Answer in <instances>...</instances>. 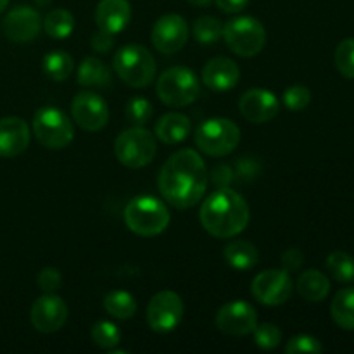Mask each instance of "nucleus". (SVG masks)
<instances>
[{
	"label": "nucleus",
	"instance_id": "nucleus-20",
	"mask_svg": "<svg viewBox=\"0 0 354 354\" xmlns=\"http://www.w3.org/2000/svg\"><path fill=\"white\" fill-rule=\"evenodd\" d=\"M131 6L128 0H100L95 9V23L99 30L118 35L130 24Z\"/></svg>",
	"mask_w": 354,
	"mask_h": 354
},
{
	"label": "nucleus",
	"instance_id": "nucleus-30",
	"mask_svg": "<svg viewBox=\"0 0 354 354\" xmlns=\"http://www.w3.org/2000/svg\"><path fill=\"white\" fill-rule=\"evenodd\" d=\"M192 31L194 38H196L199 44L211 45L223 37V24H221V21L214 16H201L199 19L194 23Z\"/></svg>",
	"mask_w": 354,
	"mask_h": 354
},
{
	"label": "nucleus",
	"instance_id": "nucleus-32",
	"mask_svg": "<svg viewBox=\"0 0 354 354\" xmlns=\"http://www.w3.org/2000/svg\"><path fill=\"white\" fill-rule=\"evenodd\" d=\"M334 62L337 71L344 78L354 80V38H346L337 45L334 54Z\"/></svg>",
	"mask_w": 354,
	"mask_h": 354
},
{
	"label": "nucleus",
	"instance_id": "nucleus-39",
	"mask_svg": "<svg viewBox=\"0 0 354 354\" xmlns=\"http://www.w3.org/2000/svg\"><path fill=\"white\" fill-rule=\"evenodd\" d=\"M304 263V254L299 249H289L282 254V270H286L287 273L297 272V270L303 266Z\"/></svg>",
	"mask_w": 354,
	"mask_h": 354
},
{
	"label": "nucleus",
	"instance_id": "nucleus-9",
	"mask_svg": "<svg viewBox=\"0 0 354 354\" xmlns=\"http://www.w3.org/2000/svg\"><path fill=\"white\" fill-rule=\"evenodd\" d=\"M221 38L234 54L241 57H254L265 48L266 30L256 17L239 16L225 24Z\"/></svg>",
	"mask_w": 354,
	"mask_h": 354
},
{
	"label": "nucleus",
	"instance_id": "nucleus-12",
	"mask_svg": "<svg viewBox=\"0 0 354 354\" xmlns=\"http://www.w3.org/2000/svg\"><path fill=\"white\" fill-rule=\"evenodd\" d=\"M292 287V280L286 270H265L254 277L251 292L265 306H280L290 299Z\"/></svg>",
	"mask_w": 354,
	"mask_h": 354
},
{
	"label": "nucleus",
	"instance_id": "nucleus-11",
	"mask_svg": "<svg viewBox=\"0 0 354 354\" xmlns=\"http://www.w3.org/2000/svg\"><path fill=\"white\" fill-rule=\"evenodd\" d=\"M71 116L82 130L95 133L109 123V106L99 93L85 90L73 99Z\"/></svg>",
	"mask_w": 354,
	"mask_h": 354
},
{
	"label": "nucleus",
	"instance_id": "nucleus-28",
	"mask_svg": "<svg viewBox=\"0 0 354 354\" xmlns=\"http://www.w3.org/2000/svg\"><path fill=\"white\" fill-rule=\"evenodd\" d=\"M75 71V61L64 50L48 52L44 57V73L54 82H64Z\"/></svg>",
	"mask_w": 354,
	"mask_h": 354
},
{
	"label": "nucleus",
	"instance_id": "nucleus-15",
	"mask_svg": "<svg viewBox=\"0 0 354 354\" xmlns=\"http://www.w3.org/2000/svg\"><path fill=\"white\" fill-rule=\"evenodd\" d=\"M31 325L41 334H54L68 320V304L54 292H45L33 303L30 311Z\"/></svg>",
	"mask_w": 354,
	"mask_h": 354
},
{
	"label": "nucleus",
	"instance_id": "nucleus-3",
	"mask_svg": "<svg viewBox=\"0 0 354 354\" xmlns=\"http://www.w3.org/2000/svg\"><path fill=\"white\" fill-rule=\"evenodd\" d=\"M128 230L140 237H156L169 225V211L162 201L152 196H138L124 206Z\"/></svg>",
	"mask_w": 354,
	"mask_h": 354
},
{
	"label": "nucleus",
	"instance_id": "nucleus-38",
	"mask_svg": "<svg viewBox=\"0 0 354 354\" xmlns=\"http://www.w3.org/2000/svg\"><path fill=\"white\" fill-rule=\"evenodd\" d=\"M93 50H97L99 54H107L109 50H113L114 47V35L107 33V31L99 30L92 37V41H90Z\"/></svg>",
	"mask_w": 354,
	"mask_h": 354
},
{
	"label": "nucleus",
	"instance_id": "nucleus-23",
	"mask_svg": "<svg viewBox=\"0 0 354 354\" xmlns=\"http://www.w3.org/2000/svg\"><path fill=\"white\" fill-rule=\"evenodd\" d=\"M296 289L303 299L310 301V303H320L330 292V282L325 273L318 272V270H306L297 279Z\"/></svg>",
	"mask_w": 354,
	"mask_h": 354
},
{
	"label": "nucleus",
	"instance_id": "nucleus-6",
	"mask_svg": "<svg viewBox=\"0 0 354 354\" xmlns=\"http://www.w3.org/2000/svg\"><path fill=\"white\" fill-rule=\"evenodd\" d=\"M201 152L211 158H225L241 144V128L228 118H209L194 135Z\"/></svg>",
	"mask_w": 354,
	"mask_h": 354
},
{
	"label": "nucleus",
	"instance_id": "nucleus-31",
	"mask_svg": "<svg viewBox=\"0 0 354 354\" xmlns=\"http://www.w3.org/2000/svg\"><path fill=\"white\" fill-rule=\"evenodd\" d=\"M92 341L100 349H114L121 342V332L116 324L107 320L97 322L92 327Z\"/></svg>",
	"mask_w": 354,
	"mask_h": 354
},
{
	"label": "nucleus",
	"instance_id": "nucleus-17",
	"mask_svg": "<svg viewBox=\"0 0 354 354\" xmlns=\"http://www.w3.org/2000/svg\"><path fill=\"white\" fill-rule=\"evenodd\" d=\"M241 114L251 123H268L279 114L280 102L275 93L266 88H251L239 100Z\"/></svg>",
	"mask_w": 354,
	"mask_h": 354
},
{
	"label": "nucleus",
	"instance_id": "nucleus-36",
	"mask_svg": "<svg viewBox=\"0 0 354 354\" xmlns=\"http://www.w3.org/2000/svg\"><path fill=\"white\" fill-rule=\"evenodd\" d=\"M324 351V346L318 341L317 337L308 334H299L294 335L292 339H289V342L286 344V353L287 354H301V353H310V354H318Z\"/></svg>",
	"mask_w": 354,
	"mask_h": 354
},
{
	"label": "nucleus",
	"instance_id": "nucleus-37",
	"mask_svg": "<svg viewBox=\"0 0 354 354\" xmlns=\"http://www.w3.org/2000/svg\"><path fill=\"white\" fill-rule=\"evenodd\" d=\"M37 283L44 292H55V290L61 289L62 286V275L57 268H52V266H47V268L41 270L37 277Z\"/></svg>",
	"mask_w": 354,
	"mask_h": 354
},
{
	"label": "nucleus",
	"instance_id": "nucleus-42",
	"mask_svg": "<svg viewBox=\"0 0 354 354\" xmlns=\"http://www.w3.org/2000/svg\"><path fill=\"white\" fill-rule=\"evenodd\" d=\"M7 6H9V0H0V14L7 9Z\"/></svg>",
	"mask_w": 354,
	"mask_h": 354
},
{
	"label": "nucleus",
	"instance_id": "nucleus-19",
	"mask_svg": "<svg viewBox=\"0 0 354 354\" xmlns=\"http://www.w3.org/2000/svg\"><path fill=\"white\" fill-rule=\"evenodd\" d=\"M30 145V128L17 116L0 120V158H17Z\"/></svg>",
	"mask_w": 354,
	"mask_h": 354
},
{
	"label": "nucleus",
	"instance_id": "nucleus-4",
	"mask_svg": "<svg viewBox=\"0 0 354 354\" xmlns=\"http://www.w3.org/2000/svg\"><path fill=\"white\" fill-rule=\"evenodd\" d=\"M113 68L116 75L127 85L133 88H145L156 78L158 64L154 55L147 47L138 44H130L121 47L113 57Z\"/></svg>",
	"mask_w": 354,
	"mask_h": 354
},
{
	"label": "nucleus",
	"instance_id": "nucleus-1",
	"mask_svg": "<svg viewBox=\"0 0 354 354\" xmlns=\"http://www.w3.org/2000/svg\"><path fill=\"white\" fill-rule=\"evenodd\" d=\"M159 192L169 206L189 209L201 203L207 189V169L203 156L194 149H180L162 165Z\"/></svg>",
	"mask_w": 354,
	"mask_h": 354
},
{
	"label": "nucleus",
	"instance_id": "nucleus-22",
	"mask_svg": "<svg viewBox=\"0 0 354 354\" xmlns=\"http://www.w3.org/2000/svg\"><path fill=\"white\" fill-rule=\"evenodd\" d=\"M223 258L234 270L245 272L258 265L259 251L249 241H232L225 245Z\"/></svg>",
	"mask_w": 354,
	"mask_h": 354
},
{
	"label": "nucleus",
	"instance_id": "nucleus-7",
	"mask_svg": "<svg viewBox=\"0 0 354 354\" xmlns=\"http://www.w3.org/2000/svg\"><path fill=\"white\" fill-rule=\"evenodd\" d=\"M33 133L45 149L59 151L75 140V124L59 107L45 106L35 113Z\"/></svg>",
	"mask_w": 354,
	"mask_h": 354
},
{
	"label": "nucleus",
	"instance_id": "nucleus-8",
	"mask_svg": "<svg viewBox=\"0 0 354 354\" xmlns=\"http://www.w3.org/2000/svg\"><path fill=\"white\" fill-rule=\"evenodd\" d=\"M158 152L156 137L144 127H131L121 131L114 142V154L123 166L140 169L151 165Z\"/></svg>",
	"mask_w": 354,
	"mask_h": 354
},
{
	"label": "nucleus",
	"instance_id": "nucleus-21",
	"mask_svg": "<svg viewBox=\"0 0 354 354\" xmlns=\"http://www.w3.org/2000/svg\"><path fill=\"white\" fill-rule=\"evenodd\" d=\"M192 130L189 116L182 113H168L156 123V137L166 145L182 144Z\"/></svg>",
	"mask_w": 354,
	"mask_h": 354
},
{
	"label": "nucleus",
	"instance_id": "nucleus-13",
	"mask_svg": "<svg viewBox=\"0 0 354 354\" xmlns=\"http://www.w3.org/2000/svg\"><path fill=\"white\" fill-rule=\"evenodd\" d=\"M214 324L220 332L234 337L252 334L258 325V313L254 306L245 301H230L218 310Z\"/></svg>",
	"mask_w": 354,
	"mask_h": 354
},
{
	"label": "nucleus",
	"instance_id": "nucleus-18",
	"mask_svg": "<svg viewBox=\"0 0 354 354\" xmlns=\"http://www.w3.org/2000/svg\"><path fill=\"white\" fill-rule=\"evenodd\" d=\"M201 80L209 90L223 93L237 86L239 80H241V69H239L237 62L232 61L230 57L220 55L204 64Z\"/></svg>",
	"mask_w": 354,
	"mask_h": 354
},
{
	"label": "nucleus",
	"instance_id": "nucleus-41",
	"mask_svg": "<svg viewBox=\"0 0 354 354\" xmlns=\"http://www.w3.org/2000/svg\"><path fill=\"white\" fill-rule=\"evenodd\" d=\"M211 2H213V0H189V3H192V6L196 7H207Z\"/></svg>",
	"mask_w": 354,
	"mask_h": 354
},
{
	"label": "nucleus",
	"instance_id": "nucleus-29",
	"mask_svg": "<svg viewBox=\"0 0 354 354\" xmlns=\"http://www.w3.org/2000/svg\"><path fill=\"white\" fill-rule=\"evenodd\" d=\"M325 266H327L332 279H335L337 282H342V283L354 282V258L349 254V252H344V251L330 252L327 261H325Z\"/></svg>",
	"mask_w": 354,
	"mask_h": 354
},
{
	"label": "nucleus",
	"instance_id": "nucleus-24",
	"mask_svg": "<svg viewBox=\"0 0 354 354\" xmlns=\"http://www.w3.org/2000/svg\"><path fill=\"white\" fill-rule=\"evenodd\" d=\"M76 78L82 86H95V88H104L111 83V69L107 68L106 62L99 57H85L76 71Z\"/></svg>",
	"mask_w": 354,
	"mask_h": 354
},
{
	"label": "nucleus",
	"instance_id": "nucleus-2",
	"mask_svg": "<svg viewBox=\"0 0 354 354\" xmlns=\"http://www.w3.org/2000/svg\"><path fill=\"white\" fill-rule=\"evenodd\" d=\"M249 206L234 189L220 187L204 199L201 206V225L216 239H232L249 225Z\"/></svg>",
	"mask_w": 354,
	"mask_h": 354
},
{
	"label": "nucleus",
	"instance_id": "nucleus-40",
	"mask_svg": "<svg viewBox=\"0 0 354 354\" xmlns=\"http://www.w3.org/2000/svg\"><path fill=\"white\" fill-rule=\"evenodd\" d=\"M216 6L227 14H237L248 7L249 0H214Z\"/></svg>",
	"mask_w": 354,
	"mask_h": 354
},
{
	"label": "nucleus",
	"instance_id": "nucleus-27",
	"mask_svg": "<svg viewBox=\"0 0 354 354\" xmlns=\"http://www.w3.org/2000/svg\"><path fill=\"white\" fill-rule=\"evenodd\" d=\"M44 30L55 40H64L75 31V16L68 9H54L45 16Z\"/></svg>",
	"mask_w": 354,
	"mask_h": 354
},
{
	"label": "nucleus",
	"instance_id": "nucleus-16",
	"mask_svg": "<svg viewBox=\"0 0 354 354\" xmlns=\"http://www.w3.org/2000/svg\"><path fill=\"white\" fill-rule=\"evenodd\" d=\"M41 24L44 21L37 9L30 6H17L3 17L2 31L9 40L16 44H28L38 37Z\"/></svg>",
	"mask_w": 354,
	"mask_h": 354
},
{
	"label": "nucleus",
	"instance_id": "nucleus-35",
	"mask_svg": "<svg viewBox=\"0 0 354 354\" xmlns=\"http://www.w3.org/2000/svg\"><path fill=\"white\" fill-rule=\"evenodd\" d=\"M282 102L290 111H303L310 106L311 92L304 85H292L283 92Z\"/></svg>",
	"mask_w": 354,
	"mask_h": 354
},
{
	"label": "nucleus",
	"instance_id": "nucleus-5",
	"mask_svg": "<svg viewBox=\"0 0 354 354\" xmlns=\"http://www.w3.org/2000/svg\"><path fill=\"white\" fill-rule=\"evenodd\" d=\"M159 100L169 107H187L201 95V80L185 66L168 68L156 83Z\"/></svg>",
	"mask_w": 354,
	"mask_h": 354
},
{
	"label": "nucleus",
	"instance_id": "nucleus-33",
	"mask_svg": "<svg viewBox=\"0 0 354 354\" xmlns=\"http://www.w3.org/2000/svg\"><path fill=\"white\" fill-rule=\"evenodd\" d=\"M152 114H154V109H152L151 100L145 97H135L128 102L127 120L130 121L131 127H145L152 120Z\"/></svg>",
	"mask_w": 354,
	"mask_h": 354
},
{
	"label": "nucleus",
	"instance_id": "nucleus-10",
	"mask_svg": "<svg viewBox=\"0 0 354 354\" xmlns=\"http://www.w3.org/2000/svg\"><path fill=\"white\" fill-rule=\"evenodd\" d=\"M183 301L173 290H161L147 306V324L158 334L175 330L183 318Z\"/></svg>",
	"mask_w": 354,
	"mask_h": 354
},
{
	"label": "nucleus",
	"instance_id": "nucleus-25",
	"mask_svg": "<svg viewBox=\"0 0 354 354\" xmlns=\"http://www.w3.org/2000/svg\"><path fill=\"white\" fill-rule=\"evenodd\" d=\"M330 313L339 327L354 330V287H348L335 294L330 304Z\"/></svg>",
	"mask_w": 354,
	"mask_h": 354
},
{
	"label": "nucleus",
	"instance_id": "nucleus-34",
	"mask_svg": "<svg viewBox=\"0 0 354 354\" xmlns=\"http://www.w3.org/2000/svg\"><path fill=\"white\" fill-rule=\"evenodd\" d=\"M252 334H254L256 346L261 349H265V351L279 348L280 341H282V332H280V328L273 324L256 325V328L252 330Z\"/></svg>",
	"mask_w": 354,
	"mask_h": 354
},
{
	"label": "nucleus",
	"instance_id": "nucleus-14",
	"mask_svg": "<svg viewBox=\"0 0 354 354\" xmlns=\"http://www.w3.org/2000/svg\"><path fill=\"white\" fill-rule=\"evenodd\" d=\"M152 45L161 54H175L189 40V24L180 14H165L152 26Z\"/></svg>",
	"mask_w": 354,
	"mask_h": 354
},
{
	"label": "nucleus",
	"instance_id": "nucleus-26",
	"mask_svg": "<svg viewBox=\"0 0 354 354\" xmlns=\"http://www.w3.org/2000/svg\"><path fill=\"white\" fill-rule=\"evenodd\" d=\"M104 310L116 320H128L137 313V301L127 290H113L104 297Z\"/></svg>",
	"mask_w": 354,
	"mask_h": 354
}]
</instances>
